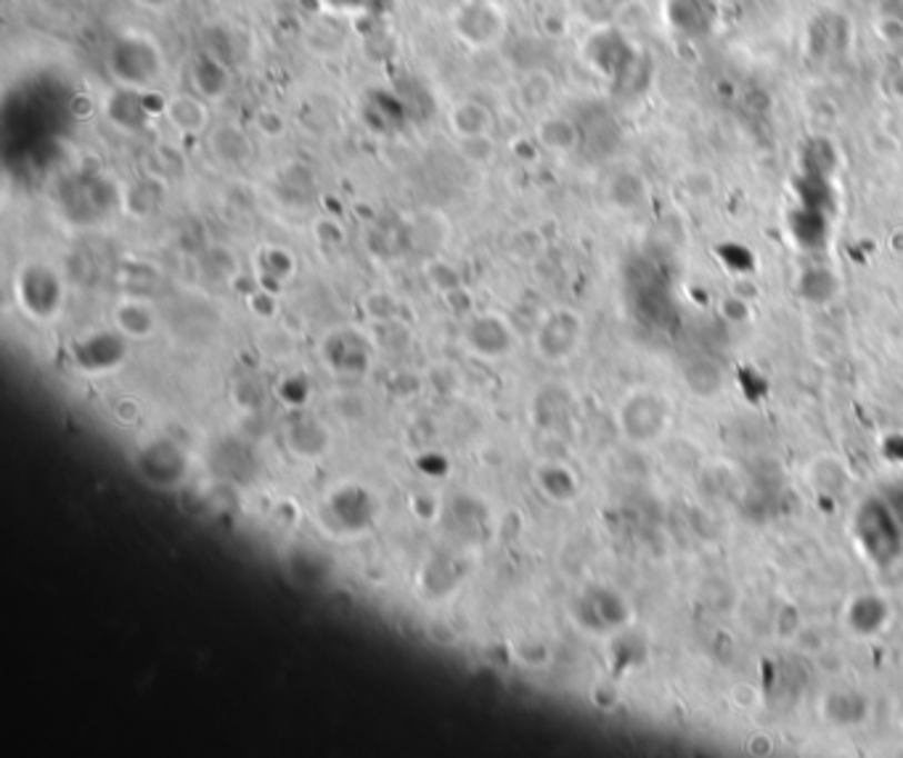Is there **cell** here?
<instances>
[{
    "mask_svg": "<svg viewBox=\"0 0 903 758\" xmlns=\"http://www.w3.org/2000/svg\"><path fill=\"white\" fill-rule=\"evenodd\" d=\"M578 624L589 631H620L631 624V605L615 589H591L575 602Z\"/></svg>",
    "mask_w": 903,
    "mask_h": 758,
    "instance_id": "cell-10",
    "label": "cell"
},
{
    "mask_svg": "<svg viewBox=\"0 0 903 758\" xmlns=\"http://www.w3.org/2000/svg\"><path fill=\"white\" fill-rule=\"evenodd\" d=\"M610 199L623 210H636V207L646 199V186L633 172H620L615 181L610 183Z\"/></svg>",
    "mask_w": 903,
    "mask_h": 758,
    "instance_id": "cell-27",
    "label": "cell"
},
{
    "mask_svg": "<svg viewBox=\"0 0 903 758\" xmlns=\"http://www.w3.org/2000/svg\"><path fill=\"white\" fill-rule=\"evenodd\" d=\"M207 143H210V154L215 157L225 168H241L252 160V138L247 130L233 122H220L207 130Z\"/></svg>",
    "mask_w": 903,
    "mask_h": 758,
    "instance_id": "cell-15",
    "label": "cell"
},
{
    "mask_svg": "<svg viewBox=\"0 0 903 758\" xmlns=\"http://www.w3.org/2000/svg\"><path fill=\"white\" fill-rule=\"evenodd\" d=\"M585 337V321L578 310L554 308L538 321L533 332V348L541 361L568 363L578 356Z\"/></svg>",
    "mask_w": 903,
    "mask_h": 758,
    "instance_id": "cell-5",
    "label": "cell"
},
{
    "mask_svg": "<svg viewBox=\"0 0 903 758\" xmlns=\"http://www.w3.org/2000/svg\"><path fill=\"white\" fill-rule=\"evenodd\" d=\"M535 138L543 149L556 151V154H568V151L578 149V143H581V130L568 117H546L538 126Z\"/></svg>",
    "mask_w": 903,
    "mask_h": 758,
    "instance_id": "cell-24",
    "label": "cell"
},
{
    "mask_svg": "<svg viewBox=\"0 0 903 758\" xmlns=\"http://www.w3.org/2000/svg\"><path fill=\"white\" fill-rule=\"evenodd\" d=\"M130 340L117 329H96L86 337L72 342V361L80 371L88 375H107L117 371L126 363Z\"/></svg>",
    "mask_w": 903,
    "mask_h": 758,
    "instance_id": "cell-8",
    "label": "cell"
},
{
    "mask_svg": "<svg viewBox=\"0 0 903 758\" xmlns=\"http://www.w3.org/2000/svg\"><path fill=\"white\" fill-rule=\"evenodd\" d=\"M459 151L466 157L469 162H474V164H488V162L493 160V154H495L493 136H491V133H482V136L459 138Z\"/></svg>",
    "mask_w": 903,
    "mask_h": 758,
    "instance_id": "cell-29",
    "label": "cell"
},
{
    "mask_svg": "<svg viewBox=\"0 0 903 758\" xmlns=\"http://www.w3.org/2000/svg\"><path fill=\"white\" fill-rule=\"evenodd\" d=\"M136 470L149 486L170 491V488H181L189 480L191 453L178 440L154 438L138 451Z\"/></svg>",
    "mask_w": 903,
    "mask_h": 758,
    "instance_id": "cell-6",
    "label": "cell"
},
{
    "mask_svg": "<svg viewBox=\"0 0 903 758\" xmlns=\"http://www.w3.org/2000/svg\"><path fill=\"white\" fill-rule=\"evenodd\" d=\"M287 446L300 459H321L332 448V432L321 419L300 417L287 427Z\"/></svg>",
    "mask_w": 903,
    "mask_h": 758,
    "instance_id": "cell-17",
    "label": "cell"
},
{
    "mask_svg": "<svg viewBox=\"0 0 903 758\" xmlns=\"http://www.w3.org/2000/svg\"><path fill=\"white\" fill-rule=\"evenodd\" d=\"M185 72H189L191 91H194L197 96H202V99L210 103L223 101L233 88L231 67L225 64L220 57H215L212 51L194 53V57L189 59Z\"/></svg>",
    "mask_w": 903,
    "mask_h": 758,
    "instance_id": "cell-12",
    "label": "cell"
},
{
    "mask_svg": "<svg viewBox=\"0 0 903 758\" xmlns=\"http://www.w3.org/2000/svg\"><path fill=\"white\" fill-rule=\"evenodd\" d=\"M615 425L620 438L631 446L660 443L673 425V403L665 392L654 388H636L623 398L615 411Z\"/></svg>",
    "mask_w": 903,
    "mask_h": 758,
    "instance_id": "cell-3",
    "label": "cell"
},
{
    "mask_svg": "<svg viewBox=\"0 0 903 758\" xmlns=\"http://www.w3.org/2000/svg\"><path fill=\"white\" fill-rule=\"evenodd\" d=\"M824 716L830 719L835 727H856V724L864 721V716L870 708H866V700L861 698L859 692H851V689H837V692H830L824 698Z\"/></svg>",
    "mask_w": 903,
    "mask_h": 758,
    "instance_id": "cell-23",
    "label": "cell"
},
{
    "mask_svg": "<svg viewBox=\"0 0 903 758\" xmlns=\"http://www.w3.org/2000/svg\"><path fill=\"white\" fill-rule=\"evenodd\" d=\"M448 126H451L453 136L456 138L491 133L493 112L478 99H461L453 103L451 109H448Z\"/></svg>",
    "mask_w": 903,
    "mask_h": 758,
    "instance_id": "cell-21",
    "label": "cell"
},
{
    "mask_svg": "<svg viewBox=\"0 0 903 758\" xmlns=\"http://www.w3.org/2000/svg\"><path fill=\"white\" fill-rule=\"evenodd\" d=\"M162 199V186L154 181V178H143V181H136L126 186L120 191V202L122 210L130 212L136 218H147L149 212H154V207L160 205Z\"/></svg>",
    "mask_w": 903,
    "mask_h": 758,
    "instance_id": "cell-25",
    "label": "cell"
},
{
    "mask_svg": "<svg viewBox=\"0 0 903 758\" xmlns=\"http://www.w3.org/2000/svg\"><path fill=\"white\" fill-rule=\"evenodd\" d=\"M164 120L172 130L181 136H202L212 128L210 120V101L194 91H178L164 99Z\"/></svg>",
    "mask_w": 903,
    "mask_h": 758,
    "instance_id": "cell-14",
    "label": "cell"
},
{
    "mask_svg": "<svg viewBox=\"0 0 903 758\" xmlns=\"http://www.w3.org/2000/svg\"><path fill=\"white\" fill-rule=\"evenodd\" d=\"M284 128H287L284 117L275 112V109H263V112L258 114V130L260 133H265L268 138L281 136L284 133Z\"/></svg>",
    "mask_w": 903,
    "mask_h": 758,
    "instance_id": "cell-33",
    "label": "cell"
},
{
    "mask_svg": "<svg viewBox=\"0 0 903 758\" xmlns=\"http://www.w3.org/2000/svg\"><path fill=\"white\" fill-rule=\"evenodd\" d=\"M596 3H604V9H618V6L625 3V0H596Z\"/></svg>",
    "mask_w": 903,
    "mask_h": 758,
    "instance_id": "cell-35",
    "label": "cell"
},
{
    "mask_svg": "<svg viewBox=\"0 0 903 758\" xmlns=\"http://www.w3.org/2000/svg\"><path fill=\"white\" fill-rule=\"evenodd\" d=\"M323 348H327V361L342 375H358V371L369 367V350L363 348V342L350 329L329 335Z\"/></svg>",
    "mask_w": 903,
    "mask_h": 758,
    "instance_id": "cell-20",
    "label": "cell"
},
{
    "mask_svg": "<svg viewBox=\"0 0 903 758\" xmlns=\"http://www.w3.org/2000/svg\"><path fill=\"white\" fill-rule=\"evenodd\" d=\"M130 3H136L138 9L143 11H151V13H162L175 6V0H130Z\"/></svg>",
    "mask_w": 903,
    "mask_h": 758,
    "instance_id": "cell-34",
    "label": "cell"
},
{
    "mask_svg": "<svg viewBox=\"0 0 903 758\" xmlns=\"http://www.w3.org/2000/svg\"><path fill=\"white\" fill-rule=\"evenodd\" d=\"M151 93L154 91H136V88L114 86L101 103L103 117H107L109 126L122 130V133H141L154 120V114H160L157 109L149 107Z\"/></svg>",
    "mask_w": 903,
    "mask_h": 758,
    "instance_id": "cell-11",
    "label": "cell"
},
{
    "mask_svg": "<svg viewBox=\"0 0 903 758\" xmlns=\"http://www.w3.org/2000/svg\"><path fill=\"white\" fill-rule=\"evenodd\" d=\"M112 327L130 342H147L160 332V313L147 295H126L112 310Z\"/></svg>",
    "mask_w": 903,
    "mask_h": 758,
    "instance_id": "cell-13",
    "label": "cell"
},
{
    "mask_svg": "<svg viewBox=\"0 0 903 758\" xmlns=\"http://www.w3.org/2000/svg\"><path fill=\"white\" fill-rule=\"evenodd\" d=\"M103 67L114 86L154 91L164 74V51L149 32L126 30L109 40L103 51Z\"/></svg>",
    "mask_w": 903,
    "mask_h": 758,
    "instance_id": "cell-1",
    "label": "cell"
},
{
    "mask_svg": "<svg viewBox=\"0 0 903 758\" xmlns=\"http://www.w3.org/2000/svg\"><path fill=\"white\" fill-rule=\"evenodd\" d=\"M464 348L472 356L482 358V361H501V358L512 356L516 348V335L512 323L503 319L495 310H485L469 319L464 327Z\"/></svg>",
    "mask_w": 903,
    "mask_h": 758,
    "instance_id": "cell-9",
    "label": "cell"
},
{
    "mask_svg": "<svg viewBox=\"0 0 903 758\" xmlns=\"http://www.w3.org/2000/svg\"><path fill=\"white\" fill-rule=\"evenodd\" d=\"M13 300L27 319L51 323L67 306V279L48 260H24L13 273Z\"/></svg>",
    "mask_w": 903,
    "mask_h": 758,
    "instance_id": "cell-2",
    "label": "cell"
},
{
    "mask_svg": "<svg viewBox=\"0 0 903 758\" xmlns=\"http://www.w3.org/2000/svg\"><path fill=\"white\" fill-rule=\"evenodd\" d=\"M258 273L263 285L265 281H273L275 287H281L284 281L292 279L294 258L284 247H263L258 255Z\"/></svg>",
    "mask_w": 903,
    "mask_h": 758,
    "instance_id": "cell-26",
    "label": "cell"
},
{
    "mask_svg": "<svg viewBox=\"0 0 903 758\" xmlns=\"http://www.w3.org/2000/svg\"><path fill=\"white\" fill-rule=\"evenodd\" d=\"M363 308H367L369 319L374 321H382V323H390L395 321V310H398V300L392 298L390 292H371L367 300H363Z\"/></svg>",
    "mask_w": 903,
    "mask_h": 758,
    "instance_id": "cell-30",
    "label": "cell"
},
{
    "mask_svg": "<svg viewBox=\"0 0 903 758\" xmlns=\"http://www.w3.org/2000/svg\"><path fill=\"white\" fill-rule=\"evenodd\" d=\"M801 292L813 302H830L837 292V279L826 268H811L803 273Z\"/></svg>",
    "mask_w": 903,
    "mask_h": 758,
    "instance_id": "cell-28",
    "label": "cell"
},
{
    "mask_svg": "<svg viewBox=\"0 0 903 758\" xmlns=\"http://www.w3.org/2000/svg\"><path fill=\"white\" fill-rule=\"evenodd\" d=\"M369 3L371 0H319V9L321 13H327V17L353 19L361 17V13L369 9Z\"/></svg>",
    "mask_w": 903,
    "mask_h": 758,
    "instance_id": "cell-32",
    "label": "cell"
},
{
    "mask_svg": "<svg viewBox=\"0 0 903 758\" xmlns=\"http://www.w3.org/2000/svg\"><path fill=\"white\" fill-rule=\"evenodd\" d=\"M665 13L681 32L694 34V38L713 27V3L710 0H668Z\"/></svg>",
    "mask_w": 903,
    "mask_h": 758,
    "instance_id": "cell-22",
    "label": "cell"
},
{
    "mask_svg": "<svg viewBox=\"0 0 903 758\" xmlns=\"http://www.w3.org/2000/svg\"><path fill=\"white\" fill-rule=\"evenodd\" d=\"M589 61L602 69V72L612 74V78H623L636 64V57H633L631 46L618 32H599L589 43Z\"/></svg>",
    "mask_w": 903,
    "mask_h": 758,
    "instance_id": "cell-18",
    "label": "cell"
},
{
    "mask_svg": "<svg viewBox=\"0 0 903 758\" xmlns=\"http://www.w3.org/2000/svg\"><path fill=\"white\" fill-rule=\"evenodd\" d=\"M448 22L469 51H491L503 43L509 32V17L499 0H459Z\"/></svg>",
    "mask_w": 903,
    "mask_h": 758,
    "instance_id": "cell-4",
    "label": "cell"
},
{
    "mask_svg": "<svg viewBox=\"0 0 903 758\" xmlns=\"http://www.w3.org/2000/svg\"><path fill=\"white\" fill-rule=\"evenodd\" d=\"M535 486L538 491L546 496L554 505H572L581 496V480L570 470L568 465L560 461H543L535 467Z\"/></svg>",
    "mask_w": 903,
    "mask_h": 758,
    "instance_id": "cell-19",
    "label": "cell"
},
{
    "mask_svg": "<svg viewBox=\"0 0 903 758\" xmlns=\"http://www.w3.org/2000/svg\"><path fill=\"white\" fill-rule=\"evenodd\" d=\"M427 276H430V285L445 295L456 292L461 287V276L456 273V268L443 263V260H432V263L427 266Z\"/></svg>",
    "mask_w": 903,
    "mask_h": 758,
    "instance_id": "cell-31",
    "label": "cell"
},
{
    "mask_svg": "<svg viewBox=\"0 0 903 758\" xmlns=\"http://www.w3.org/2000/svg\"><path fill=\"white\" fill-rule=\"evenodd\" d=\"M901 530L903 526L899 515H895L891 507L880 505V501H866V505L861 507L856 533L859 541L864 543L866 555H870L874 562H891L901 555L903 549Z\"/></svg>",
    "mask_w": 903,
    "mask_h": 758,
    "instance_id": "cell-7",
    "label": "cell"
},
{
    "mask_svg": "<svg viewBox=\"0 0 903 758\" xmlns=\"http://www.w3.org/2000/svg\"><path fill=\"white\" fill-rule=\"evenodd\" d=\"M891 620V608H887L885 597L880 595H859L851 599L845 610V626L851 629L853 637L872 639L885 629Z\"/></svg>",
    "mask_w": 903,
    "mask_h": 758,
    "instance_id": "cell-16",
    "label": "cell"
}]
</instances>
